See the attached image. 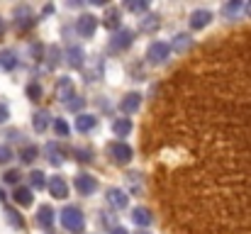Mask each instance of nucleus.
<instances>
[{"instance_id": "7ed1b4c3", "label": "nucleus", "mask_w": 251, "mask_h": 234, "mask_svg": "<svg viewBox=\"0 0 251 234\" xmlns=\"http://www.w3.org/2000/svg\"><path fill=\"white\" fill-rule=\"evenodd\" d=\"M168 44L164 42H154V44H149V49H147V59L151 61V64H164L168 59Z\"/></svg>"}, {"instance_id": "473e14b6", "label": "nucleus", "mask_w": 251, "mask_h": 234, "mask_svg": "<svg viewBox=\"0 0 251 234\" xmlns=\"http://www.w3.org/2000/svg\"><path fill=\"white\" fill-rule=\"evenodd\" d=\"M244 5L242 2H229V5H225V15H234V12H239Z\"/></svg>"}, {"instance_id": "ddd939ff", "label": "nucleus", "mask_w": 251, "mask_h": 234, "mask_svg": "<svg viewBox=\"0 0 251 234\" xmlns=\"http://www.w3.org/2000/svg\"><path fill=\"white\" fill-rule=\"evenodd\" d=\"M83 59H85V54L81 47H71V49L66 52V61H69L71 69H81V66H83Z\"/></svg>"}, {"instance_id": "f8f14e48", "label": "nucleus", "mask_w": 251, "mask_h": 234, "mask_svg": "<svg viewBox=\"0 0 251 234\" xmlns=\"http://www.w3.org/2000/svg\"><path fill=\"white\" fill-rule=\"evenodd\" d=\"M37 222H39V227L51 230V227H54V210H51L49 205H42L39 212H37Z\"/></svg>"}, {"instance_id": "a211bd4d", "label": "nucleus", "mask_w": 251, "mask_h": 234, "mask_svg": "<svg viewBox=\"0 0 251 234\" xmlns=\"http://www.w3.org/2000/svg\"><path fill=\"white\" fill-rule=\"evenodd\" d=\"M12 198H15L17 205H25V208H27V205H32V198H34V195H32V188H17V190L12 193Z\"/></svg>"}, {"instance_id": "5701e85b", "label": "nucleus", "mask_w": 251, "mask_h": 234, "mask_svg": "<svg viewBox=\"0 0 251 234\" xmlns=\"http://www.w3.org/2000/svg\"><path fill=\"white\" fill-rule=\"evenodd\" d=\"M105 27H107V29H117V27H120V12H117V10H107V15H105Z\"/></svg>"}, {"instance_id": "2eb2a0df", "label": "nucleus", "mask_w": 251, "mask_h": 234, "mask_svg": "<svg viewBox=\"0 0 251 234\" xmlns=\"http://www.w3.org/2000/svg\"><path fill=\"white\" fill-rule=\"evenodd\" d=\"M49 112L47 110H37L34 115H32V127H34V132H44L47 127H49Z\"/></svg>"}, {"instance_id": "aec40b11", "label": "nucleus", "mask_w": 251, "mask_h": 234, "mask_svg": "<svg viewBox=\"0 0 251 234\" xmlns=\"http://www.w3.org/2000/svg\"><path fill=\"white\" fill-rule=\"evenodd\" d=\"M95 127V117L93 115H78L76 117V130L78 132H90Z\"/></svg>"}, {"instance_id": "79ce46f5", "label": "nucleus", "mask_w": 251, "mask_h": 234, "mask_svg": "<svg viewBox=\"0 0 251 234\" xmlns=\"http://www.w3.org/2000/svg\"><path fill=\"white\" fill-rule=\"evenodd\" d=\"M137 234H147V232H137Z\"/></svg>"}, {"instance_id": "c85d7f7f", "label": "nucleus", "mask_w": 251, "mask_h": 234, "mask_svg": "<svg viewBox=\"0 0 251 234\" xmlns=\"http://www.w3.org/2000/svg\"><path fill=\"white\" fill-rule=\"evenodd\" d=\"M27 95H29L32 100H39V98H42V85H39V83H29V85H27Z\"/></svg>"}, {"instance_id": "9b49d317", "label": "nucleus", "mask_w": 251, "mask_h": 234, "mask_svg": "<svg viewBox=\"0 0 251 234\" xmlns=\"http://www.w3.org/2000/svg\"><path fill=\"white\" fill-rule=\"evenodd\" d=\"M107 203L122 210V208H127L129 198H127V193H125V190H120V188H110V190H107Z\"/></svg>"}, {"instance_id": "39448f33", "label": "nucleus", "mask_w": 251, "mask_h": 234, "mask_svg": "<svg viewBox=\"0 0 251 234\" xmlns=\"http://www.w3.org/2000/svg\"><path fill=\"white\" fill-rule=\"evenodd\" d=\"M15 25H17V29H27V27L34 25V15H32V10L27 5L15 10Z\"/></svg>"}, {"instance_id": "58836bf2", "label": "nucleus", "mask_w": 251, "mask_h": 234, "mask_svg": "<svg viewBox=\"0 0 251 234\" xmlns=\"http://www.w3.org/2000/svg\"><path fill=\"white\" fill-rule=\"evenodd\" d=\"M2 34H5V20L0 17V39H2Z\"/></svg>"}, {"instance_id": "b1692460", "label": "nucleus", "mask_w": 251, "mask_h": 234, "mask_svg": "<svg viewBox=\"0 0 251 234\" xmlns=\"http://www.w3.org/2000/svg\"><path fill=\"white\" fill-rule=\"evenodd\" d=\"M5 215H7V222H10V225H15L17 230H22V227H25V220L20 217V212H17V210L7 208V210H5Z\"/></svg>"}, {"instance_id": "a19ab883", "label": "nucleus", "mask_w": 251, "mask_h": 234, "mask_svg": "<svg viewBox=\"0 0 251 234\" xmlns=\"http://www.w3.org/2000/svg\"><path fill=\"white\" fill-rule=\"evenodd\" d=\"M2 198H5V195H2V190H0V200H2Z\"/></svg>"}, {"instance_id": "423d86ee", "label": "nucleus", "mask_w": 251, "mask_h": 234, "mask_svg": "<svg viewBox=\"0 0 251 234\" xmlns=\"http://www.w3.org/2000/svg\"><path fill=\"white\" fill-rule=\"evenodd\" d=\"M95 27H98V20H95L93 15H81V17L76 20V29H78L81 37H90V34L95 32Z\"/></svg>"}, {"instance_id": "7c9ffc66", "label": "nucleus", "mask_w": 251, "mask_h": 234, "mask_svg": "<svg viewBox=\"0 0 251 234\" xmlns=\"http://www.w3.org/2000/svg\"><path fill=\"white\" fill-rule=\"evenodd\" d=\"M12 158V149L7 144H0V163H7Z\"/></svg>"}, {"instance_id": "bb28decb", "label": "nucleus", "mask_w": 251, "mask_h": 234, "mask_svg": "<svg viewBox=\"0 0 251 234\" xmlns=\"http://www.w3.org/2000/svg\"><path fill=\"white\" fill-rule=\"evenodd\" d=\"M125 7L129 10V12H142V10H147L149 7V2H144V0H134V2H125Z\"/></svg>"}, {"instance_id": "412c9836", "label": "nucleus", "mask_w": 251, "mask_h": 234, "mask_svg": "<svg viewBox=\"0 0 251 234\" xmlns=\"http://www.w3.org/2000/svg\"><path fill=\"white\" fill-rule=\"evenodd\" d=\"M188 47H190V37H188V34H178V37L173 39V52L185 54V52H188Z\"/></svg>"}, {"instance_id": "f3484780", "label": "nucleus", "mask_w": 251, "mask_h": 234, "mask_svg": "<svg viewBox=\"0 0 251 234\" xmlns=\"http://www.w3.org/2000/svg\"><path fill=\"white\" fill-rule=\"evenodd\" d=\"M112 132H115L117 137H127V134L132 132V122H129V117L115 120V122H112Z\"/></svg>"}, {"instance_id": "2f4dec72", "label": "nucleus", "mask_w": 251, "mask_h": 234, "mask_svg": "<svg viewBox=\"0 0 251 234\" xmlns=\"http://www.w3.org/2000/svg\"><path fill=\"white\" fill-rule=\"evenodd\" d=\"M54 130H56L61 137H66V134H69V125H66L64 120H56V122H54Z\"/></svg>"}, {"instance_id": "ea45409f", "label": "nucleus", "mask_w": 251, "mask_h": 234, "mask_svg": "<svg viewBox=\"0 0 251 234\" xmlns=\"http://www.w3.org/2000/svg\"><path fill=\"white\" fill-rule=\"evenodd\" d=\"M242 10H244V12H247V15H249V17H251V2H247V5L242 7Z\"/></svg>"}, {"instance_id": "393cba45", "label": "nucleus", "mask_w": 251, "mask_h": 234, "mask_svg": "<svg viewBox=\"0 0 251 234\" xmlns=\"http://www.w3.org/2000/svg\"><path fill=\"white\" fill-rule=\"evenodd\" d=\"M44 173L42 171H32V176H29V185L34 188V190H39V188H44Z\"/></svg>"}, {"instance_id": "0eeeda50", "label": "nucleus", "mask_w": 251, "mask_h": 234, "mask_svg": "<svg viewBox=\"0 0 251 234\" xmlns=\"http://www.w3.org/2000/svg\"><path fill=\"white\" fill-rule=\"evenodd\" d=\"M212 22V12L210 10H193L190 12V27L193 29H202Z\"/></svg>"}, {"instance_id": "f03ea898", "label": "nucleus", "mask_w": 251, "mask_h": 234, "mask_svg": "<svg viewBox=\"0 0 251 234\" xmlns=\"http://www.w3.org/2000/svg\"><path fill=\"white\" fill-rule=\"evenodd\" d=\"M107 154L110 158L115 161V163H120V166H125V163H129L132 161V147L129 144H125V142H112V144H107Z\"/></svg>"}, {"instance_id": "a878e982", "label": "nucleus", "mask_w": 251, "mask_h": 234, "mask_svg": "<svg viewBox=\"0 0 251 234\" xmlns=\"http://www.w3.org/2000/svg\"><path fill=\"white\" fill-rule=\"evenodd\" d=\"M20 158H22L25 163H32V161L37 158V147H25V149L20 152Z\"/></svg>"}, {"instance_id": "4468645a", "label": "nucleus", "mask_w": 251, "mask_h": 234, "mask_svg": "<svg viewBox=\"0 0 251 234\" xmlns=\"http://www.w3.org/2000/svg\"><path fill=\"white\" fill-rule=\"evenodd\" d=\"M56 95H59L64 103H69V98L74 95V83H71V78H59V83H56Z\"/></svg>"}, {"instance_id": "20e7f679", "label": "nucleus", "mask_w": 251, "mask_h": 234, "mask_svg": "<svg viewBox=\"0 0 251 234\" xmlns=\"http://www.w3.org/2000/svg\"><path fill=\"white\" fill-rule=\"evenodd\" d=\"M74 185H76V190H78L81 195H90V193L98 190V181H95L90 173H78L76 181H74Z\"/></svg>"}, {"instance_id": "6ab92c4d", "label": "nucleus", "mask_w": 251, "mask_h": 234, "mask_svg": "<svg viewBox=\"0 0 251 234\" xmlns=\"http://www.w3.org/2000/svg\"><path fill=\"white\" fill-rule=\"evenodd\" d=\"M15 64H17L15 52L2 49V52H0V69H2V71H12V69H15Z\"/></svg>"}, {"instance_id": "f704fd0d", "label": "nucleus", "mask_w": 251, "mask_h": 234, "mask_svg": "<svg viewBox=\"0 0 251 234\" xmlns=\"http://www.w3.org/2000/svg\"><path fill=\"white\" fill-rule=\"evenodd\" d=\"M7 117H10V110H7V105H5V103H0V125H2Z\"/></svg>"}, {"instance_id": "9d476101", "label": "nucleus", "mask_w": 251, "mask_h": 234, "mask_svg": "<svg viewBox=\"0 0 251 234\" xmlns=\"http://www.w3.org/2000/svg\"><path fill=\"white\" fill-rule=\"evenodd\" d=\"M49 193H51L54 198L64 200V198L69 195V185H66V181H64L61 176H54V178L49 181Z\"/></svg>"}, {"instance_id": "c9c22d12", "label": "nucleus", "mask_w": 251, "mask_h": 234, "mask_svg": "<svg viewBox=\"0 0 251 234\" xmlns=\"http://www.w3.org/2000/svg\"><path fill=\"white\" fill-rule=\"evenodd\" d=\"M49 56H51V59H49V64H51V66H56V56H59V49L54 47V49L49 52Z\"/></svg>"}, {"instance_id": "f257e3e1", "label": "nucleus", "mask_w": 251, "mask_h": 234, "mask_svg": "<svg viewBox=\"0 0 251 234\" xmlns=\"http://www.w3.org/2000/svg\"><path fill=\"white\" fill-rule=\"evenodd\" d=\"M61 225H64V230H69L71 234H81L83 232V212L78 210V208H64V212H61Z\"/></svg>"}, {"instance_id": "6e6552de", "label": "nucleus", "mask_w": 251, "mask_h": 234, "mask_svg": "<svg viewBox=\"0 0 251 234\" xmlns=\"http://www.w3.org/2000/svg\"><path fill=\"white\" fill-rule=\"evenodd\" d=\"M134 42V32L132 29H117V34L112 37V49H127Z\"/></svg>"}, {"instance_id": "c756f323", "label": "nucleus", "mask_w": 251, "mask_h": 234, "mask_svg": "<svg viewBox=\"0 0 251 234\" xmlns=\"http://www.w3.org/2000/svg\"><path fill=\"white\" fill-rule=\"evenodd\" d=\"M156 20H159V17H154V15H151V17H144V22H142V29H147V32L151 29V32H154V29L159 27V22H156Z\"/></svg>"}, {"instance_id": "72a5a7b5", "label": "nucleus", "mask_w": 251, "mask_h": 234, "mask_svg": "<svg viewBox=\"0 0 251 234\" xmlns=\"http://www.w3.org/2000/svg\"><path fill=\"white\" fill-rule=\"evenodd\" d=\"M2 178H5V183H17V181H20V173H17V171H7Z\"/></svg>"}, {"instance_id": "dca6fc26", "label": "nucleus", "mask_w": 251, "mask_h": 234, "mask_svg": "<svg viewBox=\"0 0 251 234\" xmlns=\"http://www.w3.org/2000/svg\"><path fill=\"white\" fill-rule=\"evenodd\" d=\"M132 222L139 225V227H147V225H151V212L147 208H134L132 210Z\"/></svg>"}, {"instance_id": "4be33fe9", "label": "nucleus", "mask_w": 251, "mask_h": 234, "mask_svg": "<svg viewBox=\"0 0 251 234\" xmlns=\"http://www.w3.org/2000/svg\"><path fill=\"white\" fill-rule=\"evenodd\" d=\"M47 154H49V161H51L54 166H61V163H64V156H61L59 144H47Z\"/></svg>"}, {"instance_id": "cd10ccee", "label": "nucleus", "mask_w": 251, "mask_h": 234, "mask_svg": "<svg viewBox=\"0 0 251 234\" xmlns=\"http://www.w3.org/2000/svg\"><path fill=\"white\" fill-rule=\"evenodd\" d=\"M127 183H129L132 193H139V188H142V176H139V173H129V176H127Z\"/></svg>"}, {"instance_id": "1a4fd4ad", "label": "nucleus", "mask_w": 251, "mask_h": 234, "mask_svg": "<svg viewBox=\"0 0 251 234\" xmlns=\"http://www.w3.org/2000/svg\"><path fill=\"white\" fill-rule=\"evenodd\" d=\"M139 105H142V95H139V93H129V95H125V98H122L120 110H122L125 115H132V112H137V110H139Z\"/></svg>"}, {"instance_id": "e433bc0d", "label": "nucleus", "mask_w": 251, "mask_h": 234, "mask_svg": "<svg viewBox=\"0 0 251 234\" xmlns=\"http://www.w3.org/2000/svg\"><path fill=\"white\" fill-rule=\"evenodd\" d=\"M78 158H81V161H90V158H93V154H88L85 149H78Z\"/></svg>"}, {"instance_id": "4c0bfd02", "label": "nucleus", "mask_w": 251, "mask_h": 234, "mask_svg": "<svg viewBox=\"0 0 251 234\" xmlns=\"http://www.w3.org/2000/svg\"><path fill=\"white\" fill-rule=\"evenodd\" d=\"M110 234H129V232H127L125 227H115V230H112V232H110Z\"/></svg>"}]
</instances>
